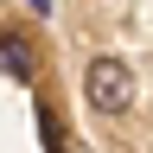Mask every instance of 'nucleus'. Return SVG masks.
Segmentation results:
<instances>
[{"label":"nucleus","mask_w":153,"mask_h":153,"mask_svg":"<svg viewBox=\"0 0 153 153\" xmlns=\"http://www.w3.org/2000/svg\"><path fill=\"white\" fill-rule=\"evenodd\" d=\"M83 89H89V102L102 115H121L134 102V70L121 64V57H96V64L83 70Z\"/></svg>","instance_id":"obj_1"},{"label":"nucleus","mask_w":153,"mask_h":153,"mask_svg":"<svg viewBox=\"0 0 153 153\" xmlns=\"http://www.w3.org/2000/svg\"><path fill=\"white\" fill-rule=\"evenodd\" d=\"M0 70H7V76H32V51H26V38H0Z\"/></svg>","instance_id":"obj_2"}]
</instances>
